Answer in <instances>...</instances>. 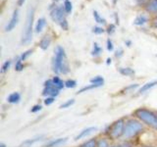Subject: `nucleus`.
<instances>
[{
  "label": "nucleus",
  "mask_w": 157,
  "mask_h": 147,
  "mask_svg": "<svg viewBox=\"0 0 157 147\" xmlns=\"http://www.w3.org/2000/svg\"><path fill=\"white\" fill-rule=\"evenodd\" d=\"M52 71L55 74H63V75H67L70 72L65 49L62 46H57L55 49V54L52 60Z\"/></svg>",
  "instance_id": "nucleus-1"
},
{
  "label": "nucleus",
  "mask_w": 157,
  "mask_h": 147,
  "mask_svg": "<svg viewBox=\"0 0 157 147\" xmlns=\"http://www.w3.org/2000/svg\"><path fill=\"white\" fill-rule=\"evenodd\" d=\"M135 117L141 123L157 130V115L146 108H139L134 113Z\"/></svg>",
  "instance_id": "nucleus-2"
},
{
  "label": "nucleus",
  "mask_w": 157,
  "mask_h": 147,
  "mask_svg": "<svg viewBox=\"0 0 157 147\" xmlns=\"http://www.w3.org/2000/svg\"><path fill=\"white\" fill-rule=\"evenodd\" d=\"M144 130V125L141 124V122L139 119H128L125 123V129L123 137L126 139H130L132 137L140 134V132Z\"/></svg>",
  "instance_id": "nucleus-3"
},
{
  "label": "nucleus",
  "mask_w": 157,
  "mask_h": 147,
  "mask_svg": "<svg viewBox=\"0 0 157 147\" xmlns=\"http://www.w3.org/2000/svg\"><path fill=\"white\" fill-rule=\"evenodd\" d=\"M34 19V10L33 8H29L27 15V21L24 28V32L22 36V44H29L33 38V26Z\"/></svg>",
  "instance_id": "nucleus-4"
},
{
  "label": "nucleus",
  "mask_w": 157,
  "mask_h": 147,
  "mask_svg": "<svg viewBox=\"0 0 157 147\" xmlns=\"http://www.w3.org/2000/svg\"><path fill=\"white\" fill-rule=\"evenodd\" d=\"M125 120L124 119H119L116 122H114L111 126H109L107 130V134L111 139H117L119 137L123 136L124 134V129H125Z\"/></svg>",
  "instance_id": "nucleus-5"
},
{
  "label": "nucleus",
  "mask_w": 157,
  "mask_h": 147,
  "mask_svg": "<svg viewBox=\"0 0 157 147\" xmlns=\"http://www.w3.org/2000/svg\"><path fill=\"white\" fill-rule=\"evenodd\" d=\"M66 11L64 9V6H55L50 12V17L54 22L60 24L62 22L66 20Z\"/></svg>",
  "instance_id": "nucleus-6"
},
{
  "label": "nucleus",
  "mask_w": 157,
  "mask_h": 147,
  "mask_svg": "<svg viewBox=\"0 0 157 147\" xmlns=\"http://www.w3.org/2000/svg\"><path fill=\"white\" fill-rule=\"evenodd\" d=\"M18 22H19V11L17 9H15L11 19H10V21L6 24V27H5V32H12L13 29L15 28V27L17 26Z\"/></svg>",
  "instance_id": "nucleus-7"
},
{
  "label": "nucleus",
  "mask_w": 157,
  "mask_h": 147,
  "mask_svg": "<svg viewBox=\"0 0 157 147\" xmlns=\"http://www.w3.org/2000/svg\"><path fill=\"white\" fill-rule=\"evenodd\" d=\"M95 130H97V127L96 126H88L86 129H83L82 130H81L78 134L76 135L75 137V140L78 141V139H82V138H85V137L88 136L90 134H93Z\"/></svg>",
  "instance_id": "nucleus-8"
},
{
  "label": "nucleus",
  "mask_w": 157,
  "mask_h": 147,
  "mask_svg": "<svg viewBox=\"0 0 157 147\" xmlns=\"http://www.w3.org/2000/svg\"><path fill=\"white\" fill-rule=\"evenodd\" d=\"M67 141H68V137H59V138L49 140L47 143L43 145V147H58L65 144Z\"/></svg>",
  "instance_id": "nucleus-9"
},
{
  "label": "nucleus",
  "mask_w": 157,
  "mask_h": 147,
  "mask_svg": "<svg viewBox=\"0 0 157 147\" xmlns=\"http://www.w3.org/2000/svg\"><path fill=\"white\" fill-rule=\"evenodd\" d=\"M60 93V90L56 88L55 86H48V87H44L43 90H42V95L48 97V96H51V97H57Z\"/></svg>",
  "instance_id": "nucleus-10"
},
{
  "label": "nucleus",
  "mask_w": 157,
  "mask_h": 147,
  "mask_svg": "<svg viewBox=\"0 0 157 147\" xmlns=\"http://www.w3.org/2000/svg\"><path fill=\"white\" fill-rule=\"evenodd\" d=\"M43 137H44V135H37L36 137H33V138L27 139V140H25L24 142H22V144L20 145V147H31L33 144L37 143L38 141H41Z\"/></svg>",
  "instance_id": "nucleus-11"
},
{
  "label": "nucleus",
  "mask_w": 157,
  "mask_h": 147,
  "mask_svg": "<svg viewBox=\"0 0 157 147\" xmlns=\"http://www.w3.org/2000/svg\"><path fill=\"white\" fill-rule=\"evenodd\" d=\"M156 85H157V80L148 81V82L144 83V85H142L141 87H140V89L137 90V93H139V94H142V93H145L146 91L150 90L151 88H153V87L156 86Z\"/></svg>",
  "instance_id": "nucleus-12"
},
{
  "label": "nucleus",
  "mask_w": 157,
  "mask_h": 147,
  "mask_svg": "<svg viewBox=\"0 0 157 147\" xmlns=\"http://www.w3.org/2000/svg\"><path fill=\"white\" fill-rule=\"evenodd\" d=\"M50 44H51V36H49V34H46V36H44L41 38V40L39 41L38 46L40 47V49H42V50H46Z\"/></svg>",
  "instance_id": "nucleus-13"
},
{
  "label": "nucleus",
  "mask_w": 157,
  "mask_h": 147,
  "mask_svg": "<svg viewBox=\"0 0 157 147\" xmlns=\"http://www.w3.org/2000/svg\"><path fill=\"white\" fill-rule=\"evenodd\" d=\"M21 100V94L19 92H12L7 97V101L10 104H18Z\"/></svg>",
  "instance_id": "nucleus-14"
},
{
  "label": "nucleus",
  "mask_w": 157,
  "mask_h": 147,
  "mask_svg": "<svg viewBox=\"0 0 157 147\" xmlns=\"http://www.w3.org/2000/svg\"><path fill=\"white\" fill-rule=\"evenodd\" d=\"M145 10L149 13H157V0H149L145 5Z\"/></svg>",
  "instance_id": "nucleus-15"
},
{
  "label": "nucleus",
  "mask_w": 157,
  "mask_h": 147,
  "mask_svg": "<svg viewBox=\"0 0 157 147\" xmlns=\"http://www.w3.org/2000/svg\"><path fill=\"white\" fill-rule=\"evenodd\" d=\"M45 24H46V20L44 19V18H39L37 20V22H36V33H39V32H42V29L43 28L45 27Z\"/></svg>",
  "instance_id": "nucleus-16"
},
{
  "label": "nucleus",
  "mask_w": 157,
  "mask_h": 147,
  "mask_svg": "<svg viewBox=\"0 0 157 147\" xmlns=\"http://www.w3.org/2000/svg\"><path fill=\"white\" fill-rule=\"evenodd\" d=\"M52 81H53V85L56 88H58L59 90H61L65 87V81H63L59 77H54L52 78Z\"/></svg>",
  "instance_id": "nucleus-17"
},
{
  "label": "nucleus",
  "mask_w": 157,
  "mask_h": 147,
  "mask_svg": "<svg viewBox=\"0 0 157 147\" xmlns=\"http://www.w3.org/2000/svg\"><path fill=\"white\" fill-rule=\"evenodd\" d=\"M147 22H148V19H147L146 16H144V15H139L134 21V24H136V26H142V24H146Z\"/></svg>",
  "instance_id": "nucleus-18"
},
{
  "label": "nucleus",
  "mask_w": 157,
  "mask_h": 147,
  "mask_svg": "<svg viewBox=\"0 0 157 147\" xmlns=\"http://www.w3.org/2000/svg\"><path fill=\"white\" fill-rule=\"evenodd\" d=\"M119 73L122 76H126V77H130V76H134L135 75V70L132 68H119Z\"/></svg>",
  "instance_id": "nucleus-19"
},
{
  "label": "nucleus",
  "mask_w": 157,
  "mask_h": 147,
  "mask_svg": "<svg viewBox=\"0 0 157 147\" xmlns=\"http://www.w3.org/2000/svg\"><path fill=\"white\" fill-rule=\"evenodd\" d=\"M101 85H93V83H90V85H88L86 86H83L82 87L81 89H78V91L77 92V94H81V93H83V92H86L88 90H91V89H94V88H98L100 87Z\"/></svg>",
  "instance_id": "nucleus-20"
},
{
  "label": "nucleus",
  "mask_w": 157,
  "mask_h": 147,
  "mask_svg": "<svg viewBox=\"0 0 157 147\" xmlns=\"http://www.w3.org/2000/svg\"><path fill=\"white\" fill-rule=\"evenodd\" d=\"M102 52V48L99 46V44L97 42L93 43V47H92V50H91V55L94 56V57H98L101 54Z\"/></svg>",
  "instance_id": "nucleus-21"
},
{
  "label": "nucleus",
  "mask_w": 157,
  "mask_h": 147,
  "mask_svg": "<svg viewBox=\"0 0 157 147\" xmlns=\"http://www.w3.org/2000/svg\"><path fill=\"white\" fill-rule=\"evenodd\" d=\"M90 83H93V85H104V78L101 76H96L94 77L90 78Z\"/></svg>",
  "instance_id": "nucleus-22"
},
{
  "label": "nucleus",
  "mask_w": 157,
  "mask_h": 147,
  "mask_svg": "<svg viewBox=\"0 0 157 147\" xmlns=\"http://www.w3.org/2000/svg\"><path fill=\"white\" fill-rule=\"evenodd\" d=\"M80 147H97V140L95 138L88 139L87 141L83 142Z\"/></svg>",
  "instance_id": "nucleus-23"
},
{
  "label": "nucleus",
  "mask_w": 157,
  "mask_h": 147,
  "mask_svg": "<svg viewBox=\"0 0 157 147\" xmlns=\"http://www.w3.org/2000/svg\"><path fill=\"white\" fill-rule=\"evenodd\" d=\"M93 17H94V20H95V22L97 23V24H106V21H105V19L104 18H102L100 15H99V13H98L97 11H93Z\"/></svg>",
  "instance_id": "nucleus-24"
},
{
  "label": "nucleus",
  "mask_w": 157,
  "mask_h": 147,
  "mask_svg": "<svg viewBox=\"0 0 157 147\" xmlns=\"http://www.w3.org/2000/svg\"><path fill=\"white\" fill-rule=\"evenodd\" d=\"M75 104V99H68L67 101H65L64 103H62V104L60 105V109H67V108H70L72 105Z\"/></svg>",
  "instance_id": "nucleus-25"
},
{
  "label": "nucleus",
  "mask_w": 157,
  "mask_h": 147,
  "mask_svg": "<svg viewBox=\"0 0 157 147\" xmlns=\"http://www.w3.org/2000/svg\"><path fill=\"white\" fill-rule=\"evenodd\" d=\"M111 145L109 144V141L107 138H99L97 140V147H110Z\"/></svg>",
  "instance_id": "nucleus-26"
},
{
  "label": "nucleus",
  "mask_w": 157,
  "mask_h": 147,
  "mask_svg": "<svg viewBox=\"0 0 157 147\" xmlns=\"http://www.w3.org/2000/svg\"><path fill=\"white\" fill-rule=\"evenodd\" d=\"M64 9H65V11L67 14H70L73 10V4L70 0H65V2H64Z\"/></svg>",
  "instance_id": "nucleus-27"
},
{
  "label": "nucleus",
  "mask_w": 157,
  "mask_h": 147,
  "mask_svg": "<svg viewBox=\"0 0 157 147\" xmlns=\"http://www.w3.org/2000/svg\"><path fill=\"white\" fill-rule=\"evenodd\" d=\"M11 64H12V61L11 60H6L3 64H2V67H1V73L2 74H5L6 73L10 67H11Z\"/></svg>",
  "instance_id": "nucleus-28"
},
{
  "label": "nucleus",
  "mask_w": 157,
  "mask_h": 147,
  "mask_svg": "<svg viewBox=\"0 0 157 147\" xmlns=\"http://www.w3.org/2000/svg\"><path fill=\"white\" fill-rule=\"evenodd\" d=\"M140 86V85L139 83H134V85H128L127 87H125L124 88V91L125 93H130V92H132L135 89H136L137 87Z\"/></svg>",
  "instance_id": "nucleus-29"
},
{
  "label": "nucleus",
  "mask_w": 157,
  "mask_h": 147,
  "mask_svg": "<svg viewBox=\"0 0 157 147\" xmlns=\"http://www.w3.org/2000/svg\"><path fill=\"white\" fill-rule=\"evenodd\" d=\"M33 52V49H29V50H27V51H25L21 56H20L19 58H20V60L21 61H25V60H27V59L32 55V53Z\"/></svg>",
  "instance_id": "nucleus-30"
},
{
  "label": "nucleus",
  "mask_w": 157,
  "mask_h": 147,
  "mask_svg": "<svg viewBox=\"0 0 157 147\" xmlns=\"http://www.w3.org/2000/svg\"><path fill=\"white\" fill-rule=\"evenodd\" d=\"M77 85H78V82L75 80H67L65 81V87L67 88H75Z\"/></svg>",
  "instance_id": "nucleus-31"
},
{
  "label": "nucleus",
  "mask_w": 157,
  "mask_h": 147,
  "mask_svg": "<svg viewBox=\"0 0 157 147\" xmlns=\"http://www.w3.org/2000/svg\"><path fill=\"white\" fill-rule=\"evenodd\" d=\"M24 64H23V61L20 60V58H18V60L16 62V64H15V71L17 72H22L24 70Z\"/></svg>",
  "instance_id": "nucleus-32"
},
{
  "label": "nucleus",
  "mask_w": 157,
  "mask_h": 147,
  "mask_svg": "<svg viewBox=\"0 0 157 147\" xmlns=\"http://www.w3.org/2000/svg\"><path fill=\"white\" fill-rule=\"evenodd\" d=\"M115 146L116 147H134V144H132V142H131L129 140H126V141L120 142V143H118Z\"/></svg>",
  "instance_id": "nucleus-33"
},
{
  "label": "nucleus",
  "mask_w": 157,
  "mask_h": 147,
  "mask_svg": "<svg viewBox=\"0 0 157 147\" xmlns=\"http://www.w3.org/2000/svg\"><path fill=\"white\" fill-rule=\"evenodd\" d=\"M54 101H55V97L48 96V97H46L45 99L43 100V103H44V105L49 106V105H51L52 103H54Z\"/></svg>",
  "instance_id": "nucleus-34"
},
{
  "label": "nucleus",
  "mask_w": 157,
  "mask_h": 147,
  "mask_svg": "<svg viewBox=\"0 0 157 147\" xmlns=\"http://www.w3.org/2000/svg\"><path fill=\"white\" fill-rule=\"evenodd\" d=\"M106 47H107V50L108 51H113L114 50V45H113V42L110 38L107 39V42H106Z\"/></svg>",
  "instance_id": "nucleus-35"
},
{
  "label": "nucleus",
  "mask_w": 157,
  "mask_h": 147,
  "mask_svg": "<svg viewBox=\"0 0 157 147\" xmlns=\"http://www.w3.org/2000/svg\"><path fill=\"white\" fill-rule=\"evenodd\" d=\"M42 109V106L40 104H36V105H33L32 107V109H31V112L32 113H37L39 111H41Z\"/></svg>",
  "instance_id": "nucleus-36"
},
{
  "label": "nucleus",
  "mask_w": 157,
  "mask_h": 147,
  "mask_svg": "<svg viewBox=\"0 0 157 147\" xmlns=\"http://www.w3.org/2000/svg\"><path fill=\"white\" fill-rule=\"evenodd\" d=\"M92 32H94L95 34H101L104 32V29L100 27H94L92 28Z\"/></svg>",
  "instance_id": "nucleus-37"
},
{
  "label": "nucleus",
  "mask_w": 157,
  "mask_h": 147,
  "mask_svg": "<svg viewBox=\"0 0 157 147\" xmlns=\"http://www.w3.org/2000/svg\"><path fill=\"white\" fill-rule=\"evenodd\" d=\"M115 24H111L109 27H108V28H107V33L108 34H112L113 32H115Z\"/></svg>",
  "instance_id": "nucleus-38"
},
{
  "label": "nucleus",
  "mask_w": 157,
  "mask_h": 147,
  "mask_svg": "<svg viewBox=\"0 0 157 147\" xmlns=\"http://www.w3.org/2000/svg\"><path fill=\"white\" fill-rule=\"evenodd\" d=\"M59 26L61 27L62 29H64V31H68V28H69V26H68V22H67V20H65L64 22H62Z\"/></svg>",
  "instance_id": "nucleus-39"
},
{
  "label": "nucleus",
  "mask_w": 157,
  "mask_h": 147,
  "mask_svg": "<svg viewBox=\"0 0 157 147\" xmlns=\"http://www.w3.org/2000/svg\"><path fill=\"white\" fill-rule=\"evenodd\" d=\"M123 52H124V51H123V49H122V48H120L119 50H117V51H116V53H115V56H116L117 58H120V57H122V56H123Z\"/></svg>",
  "instance_id": "nucleus-40"
},
{
  "label": "nucleus",
  "mask_w": 157,
  "mask_h": 147,
  "mask_svg": "<svg viewBox=\"0 0 157 147\" xmlns=\"http://www.w3.org/2000/svg\"><path fill=\"white\" fill-rule=\"evenodd\" d=\"M136 1L139 5H146L149 0H136Z\"/></svg>",
  "instance_id": "nucleus-41"
},
{
  "label": "nucleus",
  "mask_w": 157,
  "mask_h": 147,
  "mask_svg": "<svg viewBox=\"0 0 157 147\" xmlns=\"http://www.w3.org/2000/svg\"><path fill=\"white\" fill-rule=\"evenodd\" d=\"M152 26H153V28H157V16L153 19V21H152Z\"/></svg>",
  "instance_id": "nucleus-42"
},
{
  "label": "nucleus",
  "mask_w": 157,
  "mask_h": 147,
  "mask_svg": "<svg viewBox=\"0 0 157 147\" xmlns=\"http://www.w3.org/2000/svg\"><path fill=\"white\" fill-rule=\"evenodd\" d=\"M25 1H26V0H18V5L19 6H22V5H24Z\"/></svg>",
  "instance_id": "nucleus-43"
},
{
  "label": "nucleus",
  "mask_w": 157,
  "mask_h": 147,
  "mask_svg": "<svg viewBox=\"0 0 157 147\" xmlns=\"http://www.w3.org/2000/svg\"><path fill=\"white\" fill-rule=\"evenodd\" d=\"M112 60H111V58H107V60H106V64L107 65H109V64H111Z\"/></svg>",
  "instance_id": "nucleus-44"
},
{
  "label": "nucleus",
  "mask_w": 157,
  "mask_h": 147,
  "mask_svg": "<svg viewBox=\"0 0 157 147\" xmlns=\"http://www.w3.org/2000/svg\"><path fill=\"white\" fill-rule=\"evenodd\" d=\"M125 43L127 44V46H131V44H132V42H131L130 40H127V41H125Z\"/></svg>",
  "instance_id": "nucleus-45"
},
{
  "label": "nucleus",
  "mask_w": 157,
  "mask_h": 147,
  "mask_svg": "<svg viewBox=\"0 0 157 147\" xmlns=\"http://www.w3.org/2000/svg\"><path fill=\"white\" fill-rule=\"evenodd\" d=\"M0 147H7V146H6V144H5V143L1 142V143H0Z\"/></svg>",
  "instance_id": "nucleus-46"
},
{
  "label": "nucleus",
  "mask_w": 157,
  "mask_h": 147,
  "mask_svg": "<svg viewBox=\"0 0 157 147\" xmlns=\"http://www.w3.org/2000/svg\"><path fill=\"white\" fill-rule=\"evenodd\" d=\"M140 147H154V146H152V145H141Z\"/></svg>",
  "instance_id": "nucleus-47"
},
{
  "label": "nucleus",
  "mask_w": 157,
  "mask_h": 147,
  "mask_svg": "<svg viewBox=\"0 0 157 147\" xmlns=\"http://www.w3.org/2000/svg\"><path fill=\"white\" fill-rule=\"evenodd\" d=\"M52 1L56 3V2H59V1H60V0H52Z\"/></svg>",
  "instance_id": "nucleus-48"
},
{
  "label": "nucleus",
  "mask_w": 157,
  "mask_h": 147,
  "mask_svg": "<svg viewBox=\"0 0 157 147\" xmlns=\"http://www.w3.org/2000/svg\"><path fill=\"white\" fill-rule=\"evenodd\" d=\"M116 3H117V0H113V4H114V5H115Z\"/></svg>",
  "instance_id": "nucleus-49"
},
{
  "label": "nucleus",
  "mask_w": 157,
  "mask_h": 147,
  "mask_svg": "<svg viewBox=\"0 0 157 147\" xmlns=\"http://www.w3.org/2000/svg\"><path fill=\"white\" fill-rule=\"evenodd\" d=\"M110 147H116V146H115V145H111Z\"/></svg>",
  "instance_id": "nucleus-50"
},
{
  "label": "nucleus",
  "mask_w": 157,
  "mask_h": 147,
  "mask_svg": "<svg viewBox=\"0 0 157 147\" xmlns=\"http://www.w3.org/2000/svg\"><path fill=\"white\" fill-rule=\"evenodd\" d=\"M156 57H157V55H156Z\"/></svg>",
  "instance_id": "nucleus-51"
}]
</instances>
